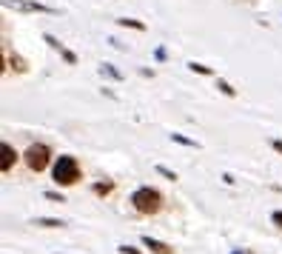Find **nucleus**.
<instances>
[{"instance_id": "f257e3e1", "label": "nucleus", "mask_w": 282, "mask_h": 254, "mask_svg": "<svg viewBox=\"0 0 282 254\" xmlns=\"http://www.w3.org/2000/svg\"><path fill=\"white\" fill-rule=\"evenodd\" d=\"M51 177H54L57 186L69 189V186H74V183L83 180V168H80L77 157H72V154H60L57 163H54V168H51Z\"/></svg>"}, {"instance_id": "f03ea898", "label": "nucleus", "mask_w": 282, "mask_h": 254, "mask_svg": "<svg viewBox=\"0 0 282 254\" xmlns=\"http://www.w3.org/2000/svg\"><path fill=\"white\" fill-rule=\"evenodd\" d=\"M163 194H160L157 189H151V186H140V189H134L131 191V206L140 211V214H157L160 209H163Z\"/></svg>"}, {"instance_id": "7ed1b4c3", "label": "nucleus", "mask_w": 282, "mask_h": 254, "mask_svg": "<svg viewBox=\"0 0 282 254\" xmlns=\"http://www.w3.org/2000/svg\"><path fill=\"white\" fill-rule=\"evenodd\" d=\"M23 160H26V166H29L32 172H43L51 163V149L46 143H32L29 149H26V154H23Z\"/></svg>"}, {"instance_id": "20e7f679", "label": "nucleus", "mask_w": 282, "mask_h": 254, "mask_svg": "<svg viewBox=\"0 0 282 254\" xmlns=\"http://www.w3.org/2000/svg\"><path fill=\"white\" fill-rule=\"evenodd\" d=\"M3 6L15 9V12H29V15H54V9L37 3V0H3Z\"/></svg>"}, {"instance_id": "39448f33", "label": "nucleus", "mask_w": 282, "mask_h": 254, "mask_svg": "<svg viewBox=\"0 0 282 254\" xmlns=\"http://www.w3.org/2000/svg\"><path fill=\"white\" fill-rule=\"evenodd\" d=\"M6 69H12L15 74H26L29 72V63L17 54V51H3V72Z\"/></svg>"}, {"instance_id": "423d86ee", "label": "nucleus", "mask_w": 282, "mask_h": 254, "mask_svg": "<svg viewBox=\"0 0 282 254\" xmlns=\"http://www.w3.org/2000/svg\"><path fill=\"white\" fill-rule=\"evenodd\" d=\"M15 163H17V152L6 143V140H3V143H0V172H3V175H9Z\"/></svg>"}, {"instance_id": "0eeeda50", "label": "nucleus", "mask_w": 282, "mask_h": 254, "mask_svg": "<svg viewBox=\"0 0 282 254\" xmlns=\"http://www.w3.org/2000/svg\"><path fill=\"white\" fill-rule=\"evenodd\" d=\"M43 40H46V43H49V46H51V49H54V51H57V54H60V58H63V60H66V63H69V66H77V54H74V51H69V49H66V46L60 43V40H57V37H54V35H43Z\"/></svg>"}, {"instance_id": "6e6552de", "label": "nucleus", "mask_w": 282, "mask_h": 254, "mask_svg": "<svg viewBox=\"0 0 282 254\" xmlns=\"http://www.w3.org/2000/svg\"><path fill=\"white\" fill-rule=\"evenodd\" d=\"M140 240H143V246L148 248L151 254H177L171 246H168V243H163V240H157V237H148V234H143Z\"/></svg>"}, {"instance_id": "1a4fd4ad", "label": "nucleus", "mask_w": 282, "mask_h": 254, "mask_svg": "<svg viewBox=\"0 0 282 254\" xmlns=\"http://www.w3.org/2000/svg\"><path fill=\"white\" fill-rule=\"evenodd\" d=\"M32 225H40V229H63V220H57V217H35L32 220Z\"/></svg>"}, {"instance_id": "9d476101", "label": "nucleus", "mask_w": 282, "mask_h": 254, "mask_svg": "<svg viewBox=\"0 0 282 254\" xmlns=\"http://www.w3.org/2000/svg\"><path fill=\"white\" fill-rule=\"evenodd\" d=\"M171 143H180V146H188V149H200V143L191 137H185V134H180V131H171Z\"/></svg>"}, {"instance_id": "9b49d317", "label": "nucleus", "mask_w": 282, "mask_h": 254, "mask_svg": "<svg viewBox=\"0 0 282 254\" xmlns=\"http://www.w3.org/2000/svg\"><path fill=\"white\" fill-rule=\"evenodd\" d=\"M120 26H126V29H134V32H145V23H140V20H134V17H120Z\"/></svg>"}, {"instance_id": "f8f14e48", "label": "nucleus", "mask_w": 282, "mask_h": 254, "mask_svg": "<svg viewBox=\"0 0 282 254\" xmlns=\"http://www.w3.org/2000/svg\"><path fill=\"white\" fill-rule=\"evenodd\" d=\"M100 74H106V77H111V80H123V74L117 72L111 63H103V66H100Z\"/></svg>"}, {"instance_id": "ddd939ff", "label": "nucleus", "mask_w": 282, "mask_h": 254, "mask_svg": "<svg viewBox=\"0 0 282 254\" xmlns=\"http://www.w3.org/2000/svg\"><path fill=\"white\" fill-rule=\"evenodd\" d=\"M111 191H114V183H94V194L106 197V194H111Z\"/></svg>"}, {"instance_id": "4468645a", "label": "nucleus", "mask_w": 282, "mask_h": 254, "mask_svg": "<svg viewBox=\"0 0 282 254\" xmlns=\"http://www.w3.org/2000/svg\"><path fill=\"white\" fill-rule=\"evenodd\" d=\"M217 89L223 92L225 97H237V89H234L231 83H225V80H217Z\"/></svg>"}, {"instance_id": "2eb2a0df", "label": "nucleus", "mask_w": 282, "mask_h": 254, "mask_svg": "<svg viewBox=\"0 0 282 254\" xmlns=\"http://www.w3.org/2000/svg\"><path fill=\"white\" fill-rule=\"evenodd\" d=\"M188 69H191V72H197V74H214V69H208L205 63H194V60L188 63Z\"/></svg>"}, {"instance_id": "dca6fc26", "label": "nucleus", "mask_w": 282, "mask_h": 254, "mask_svg": "<svg viewBox=\"0 0 282 254\" xmlns=\"http://www.w3.org/2000/svg\"><path fill=\"white\" fill-rule=\"evenodd\" d=\"M154 168H157V175L160 177H166V180H177V172H171V168H168V166H154Z\"/></svg>"}, {"instance_id": "f3484780", "label": "nucleus", "mask_w": 282, "mask_h": 254, "mask_svg": "<svg viewBox=\"0 0 282 254\" xmlns=\"http://www.w3.org/2000/svg\"><path fill=\"white\" fill-rule=\"evenodd\" d=\"M46 200H54V203H66V200H63V194H57V191H46Z\"/></svg>"}, {"instance_id": "a211bd4d", "label": "nucleus", "mask_w": 282, "mask_h": 254, "mask_svg": "<svg viewBox=\"0 0 282 254\" xmlns=\"http://www.w3.org/2000/svg\"><path fill=\"white\" fill-rule=\"evenodd\" d=\"M117 251H120V254H143L140 248H134V246H120Z\"/></svg>"}, {"instance_id": "6ab92c4d", "label": "nucleus", "mask_w": 282, "mask_h": 254, "mask_svg": "<svg viewBox=\"0 0 282 254\" xmlns=\"http://www.w3.org/2000/svg\"><path fill=\"white\" fill-rule=\"evenodd\" d=\"M271 223H274L276 229H282V211H274V214H271Z\"/></svg>"}, {"instance_id": "aec40b11", "label": "nucleus", "mask_w": 282, "mask_h": 254, "mask_svg": "<svg viewBox=\"0 0 282 254\" xmlns=\"http://www.w3.org/2000/svg\"><path fill=\"white\" fill-rule=\"evenodd\" d=\"M271 146H274V152H279V154H282V140H274Z\"/></svg>"}, {"instance_id": "412c9836", "label": "nucleus", "mask_w": 282, "mask_h": 254, "mask_svg": "<svg viewBox=\"0 0 282 254\" xmlns=\"http://www.w3.org/2000/svg\"><path fill=\"white\" fill-rule=\"evenodd\" d=\"M231 254H248V251H231Z\"/></svg>"}]
</instances>
